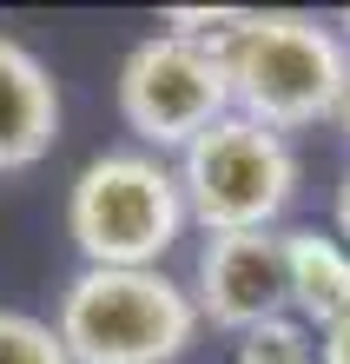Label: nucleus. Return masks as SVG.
<instances>
[{
    "label": "nucleus",
    "mask_w": 350,
    "mask_h": 364,
    "mask_svg": "<svg viewBox=\"0 0 350 364\" xmlns=\"http://www.w3.org/2000/svg\"><path fill=\"white\" fill-rule=\"evenodd\" d=\"M231 80V113H245L271 133H304L317 119H337L350 47L331 20L291 14V7H245V20L218 40Z\"/></svg>",
    "instance_id": "f257e3e1"
},
{
    "label": "nucleus",
    "mask_w": 350,
    "mask_h": 364,
    "mask_svg": "<svg viewBox=\"0 0 350 364\" xmlns=\"http://www.w3.org/2000/svg\"><path fill=\"white\" fill-rule=\"evenodd\" d=\"M199 325L205 318L192 305V285H179L165 265L152 272L80 265L53 318L67 364H179Z\"/></svg>",
    "instance_id": "f03ea898"
},
{
    "label": "nucleus",
    "mask_w": 350,
    "mask_h": 364,
    "mask_svg": "<svg viewBox=\"0 0 350 364\" xmlns=\"http://www.w3.org/2000/svg\"><path fill=\"white\" fill-rule=\"evenodd\" d=\"M185 225L192 212L179 166H165L159 153H99L67 186V239L86 265L152 272L185 239Z\"/></svg>",
    "instance_id": "7ed1b4c3"
},
{
    "label": "nucleus",
    "mask_w": 350,
    "mask_h": 364,
    "mask_svg": "<svg viewBox=\"0 0 350 364\" xmlns=\"http://www.w3.org/2000/svg\"><path fill=\"white\" fill-rule=\"evenodd\" d=\"M185 212L205 232H278L297 199V146L245 113L218 119L179 153Z\"/></svg>",
    "instance_id": "20e7f679"
},
{
    "label": "nucleus",
    "mask_w": 350,
    "mask_h": 364,
    "mask_svg": "<svg viewBox=\"0 0 350 364\" xmlns=\"http://www.w3.org/2000/svg\"><path fill=\"white\" fill-rule=\"evenodd\" d=\"M119 119L133 126L139 153H185L199 133L231 119L225 53L212 40L152 33L119 67Z\"/></svg>",
    "instance_id": "39448f33"
},
{
    "label": "nucleus",
    "mask_w": 350,
    "mask_h": 364,
    "mask_svg": "<svg viewBox=\"0 0 350 364\" xmlns=\"http://www.w3.org/2000/svg\"><path fill=\"white\" fill-rule=\"evenodd\" d=\"M192 305L225 331H251L265 318H284L291 311L284 232H212L199 252V272H192Z\"/></svg>",
    "instance_id": "423d86ee"
},
{
    "label": "nucleus",
    "mask_w": 350,
    "mask_h": 364,
    "mask_svg": "<svg viewBox=\"0 0 350 364\" xmlns=\"http://www.w3.org/2000/svg\"><path fill=\"white\" fill-rule=\"evenodd\" d=\"M60 139V87L27 40L0 33V173H27Z\"/></svg>",
    "instance_id": "0eeeda50"
},
{
    "label": "nucleus",
    "mask_w": 350,
    "mask_h": 364,
    "mask_svg": "<svg viewBox=\"0 0 350 364\" xmlns=\"http://www.w3.org/2000/svg\"><path fill=\"white\" fill-rule=\"evenodd\" d=\"M284 278H291V318H304L311 331H331L337 318H350V245L337 232L291 225L284 232Z\"/></svg>",
    "instance_id": "6e6552de"
},
{
    "label": "nucleus",
    "mask_w": 350,
    "mask_h": 364,
    "mask_svg": "<svg viewBox=\"0 0 350 364\" xmlns=\"http://www.w3.org/2000/svg\"><path fill=\"white\" fill-rule=\"evenodd\" d=\"M231 364H317V331L304 318H265V325L238 331V351Z\"/></svg>",
    "instance_id": "1a4fd4ad"
},
{
    "label": "nucleus",
    "mask_w": 350,
    "mask_h": 364,
    "mask_svg": "<svg viewBox=\"0 0 350 364\" xmlns=\"http://www.w3.org/2000/svg\"><path fill=\"white\" fill-rule=\"evenodd\" d=\"M0 364H67V345L47 318L0 305Z\"/></svg>",
    "instance_id": "9d476101"
},
{
    "label": "nucleus",
    "mask_w": 350,
    "mask_h": 364,
    "mask_svg": "<svg viewBox=\"0 0 350 364\" xmlns=\"http://www.w3.org/2000/svg\"><path fill=\"white\" fill-rule=\"evenodd\" d=\"M317 364H350V318H337L331 331H317Z\"/></svg>",
    "instance_id": "9b49d317"
},
{
    "label": "nucleus",
    "mask_w": 350,
    "mask_h": 364,
    "mask_svg": "<svg viewBox=\"0 0 350 364\" xmlns=\"http://www.w3.org/2000/svg\"><path fill=\"white\" fill-rule=\"evenodd\" d=\"M337 239L350 245V173H344V186H337Z\"/></svg>",
    "instance_id": "f8f14e48"
},
{
    "label": "nucleus",
    "mask_w": 350,
    "mask_h": 364,
    "mask_svg": "<svg viewBox=\"0 0 350 364\" xmlns=\"http://www.w3.org/2000/svg\"><path fill=\"white\" fill-rule=\"evenodd\" d=\"M331 126H337V133L350 139V80H344V100H337V119H331Z\"/></svg>",
    "instance_id": "ddd939ff"
},
{
    "label": "nucleus",
    "mask_w": 350,
    "mask_h": 364,
    "mask_svg": "<svg viewBox=\"0 0 350 364\" xmlns=\"http://www.w3.org/2000/svg\"><path fill=\"white\" fill-rule=\"evenodd\" d=\"M331 27H337V40H344V47H350V7H344V14L331 20Z\"/></svg>",
    "instance_id": "4468645a"
}]
</instances>
